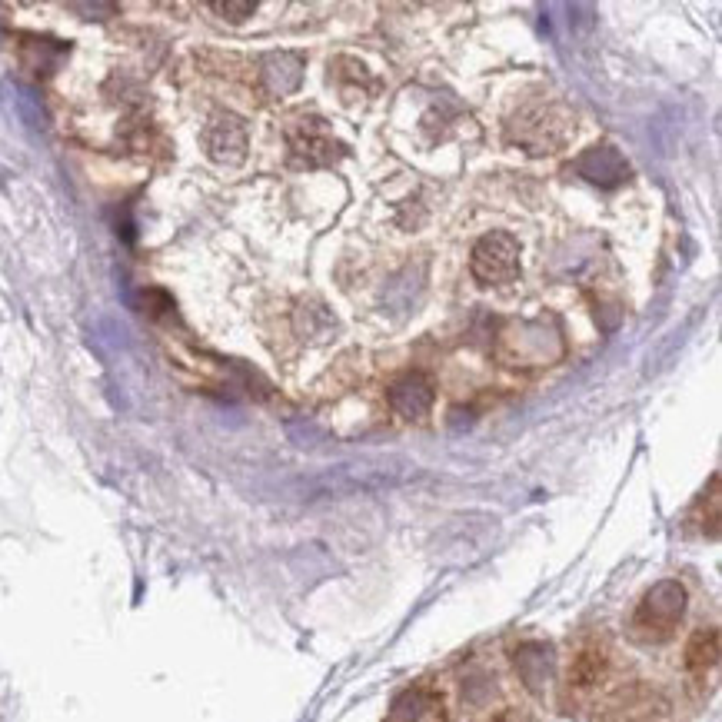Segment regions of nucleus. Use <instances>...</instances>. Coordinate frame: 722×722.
<instances>
[{
	"label": "nucleus",
	"instance_id": "1",
	"mask_svg": "<svg viewBox=\"0 0 722 722\" xmlns=\"http://www.w3.org/2000/svg\"><path fill=\"white\" fill-rule=\"evenodd\" d=\"M569 134H573V114L559 100H536V104L523 107L506 127V140L533 157L556 154Z\"/></svg>",
	"mask_w": 722,
	"mask_h": 722
},
{
	"label": "nucleus",
	"instance_id": "2",
	"mask_svg": "<svg viewBox=\"0 0 722 722\" xmlns=\"http://www.w3.org/2000/svg\"><path fill=\"white\" fill-rule=\"evenodd\" d=\"M686 616V589L679 579H663L639 599L629 619V633L636 643H666L676 636Z\"/></svg>",
	"mask_w": 722,
	"mask_h": 722
},
{
	"label": "nucleus",
	"instance_id": "3",
	"mask_svg": "<svg viewBox=\"0 0 722 722\" xmlns=\"http://www.w3.org/2000/svg\"><path fill=\"white\" fill-rule=\"evenodd\" d=\"M470 270L483 287L513 283L520 277V243H516L513 233H503V230L486 233V237L473 247Z\"/></svg>",
	"mask_w": 722,
	"mask_h": 722
},
{
	"label": "nucleus",
	"instance_id": "4",
	"mask_svg": "<svg viewBox=\"0 0 722 722\" xmlns=\"http://www.w3.org/2000/svg\"><path fill=\"white\" fill-rule=\"evenodd\" d=\"M287 144H290V164L300 170L330 167L343 157V144L330 137V130L323 127V120L317 117L297 120V127H290L287 134Z\"/></svg>",
	"mask_w": 722,
	"mask_h": 722
},
{
	"label": "nucleus",
	"instance_id": "5",
	"mask_svg": "<svg viewBox=\"0 0 722 722\" xmlns=\"http://www.w3.org/2000/svg\"><path fill=\"white\" fill-rule=\"evenodd\" d=\"M606 673H609V646L606 639H583L579 649L569 659V673H566V689L569 696L583 699L589 693H596L599 686L606 683Z\"/></svg>",
	"mask_w": 722,
	"mask_h": 722
},
{
	"label": "nucleus",
	"instance_id": "6",
	"mask_svg": "<svg viewBox=\"0 0 722 722\" xmlns=\"http://www.w3.org/2000/svg\"><path fill=\"white\" fill-rule=\"evenodd\" d=\"M513 347L510 353H503V360H510V366H540V363H549L556 360L559 353L549 350V343L553 347H563L559 343V333H549L546 337V323L543 320H533V323H516V337H506L500 340V347Z\"/></svg>",
	"mask_w": 722,
	"mask_h": 722
},
{
	"label": "nucleus",
	"instance_id": "7",
	"mask_svg": "<svg viewBox=\"0 0 722 722\" xmlns=\"http://www.w3.org/2000/svg\"><path fill=\"white\" fill-rule=\"evenodd\" d=\"M203 150L217 164H243V157H247V127H243V120L233 114H217L203 130Z\"/></svg>",
	"mask_w": 722,
	"mask_h": 722
},
{
	"label": "nucleus",
	"instance_id": "8",
	"mask_svg": "<svg viewBox=\"0 0 722 722\" xmlns=\"http://www.w3.org/2000/svg\"><path fill=\"white\" fill-rule=\"evenodd\" d=\"M573 170H576V174L583 177V180L596 183V187H603V190H613V187H619V183L629 180L626 157L619 154L616 147H609V144L589 147L586 154L573 164Z\"/></svg>",
	"mask_w": 722,
	"mask_h": 722
},
{
	"label": "nucleus",
	"instance_id": "9",
	"mask_svg": "<svg viewBox=\"0 0 722 722\" xmlns=\"http://www.w3.org/2000/svg\"><path fill=\"white\" fill-rule=\"evenodd\" d=\"M390 406L403 420H426L433 410V383L423 373H406L390 386Z\"/></svg>",
	"mask_w": 722,
	"mask_h": 722
},
{
	"label": "nucleus",
	"instance_id": "10",
	"mask_svg": "<svg viewBox=\"0 0 722 722\" xmlns=\"http://www.w3.org/2000/svg\"><path fill=\"white\" fill-rule=\"evenodd\" d=\"M303 80V57L280 50V54L263 57L260 64V84L270 97H287L300 87Z\"/></svg>",
	"mask_w": 722,
	"mask_h": 722
},
{
	"label": "nucleus",
	"instance_id": "11",
	"mask_svg": "<svg viewBox=\"0 0 722 722\" xmlns=\"http://www.w3.org/2000/svg\"><path fill=\"white\" fill-rule=\"evenodd\" d=\"M719 666V629L703 626L689 636L686 643V673L703 683L706 676H713Z\"/></svg>",
	"mask_w": 722,
	"mask_h": 722
},
{
	"label": "nucleus",
	"instance_id": "12",
	"mask_svg": "<svg viewBox=\"0 0 722 722\" xmlns=\"http://www.w3.org/2000/svg\"><path fill=\"white\" fill-rule=\"evenodd\" d=\"M653 703L656 699L646 693L623 696L613 709H609V722H653V716H656Z\"/></svg>",
	"mask_w": 722,
	"mask_h": 722
},
{
	"label": "nucleus",
	"instance_id": "13",
	"mask_svg": "<svg viewBox=\"0 0 722 722\" xmlns=\"http://www.w3.org/2000/svg\"><path fill=\"white\" fill-rule=\"evenodd\" d=\"M217 14H223L227 20H243V17H250L253 10H257V4L253 0H240V4H210Z\"/></svg>",
	"mask_w": 722,
	"mask_h": 722
},
{
	"label": "nucleus",
	"instance_id": "14",
	"mask_svg": "<svg viewBox=\"0 0 722 722\" xmlns=\"http://www.w3.org/2000/svg\"><path fill=\"white\" fill-rule=\"evenodd\" d=\"M20 107H24V114H27L30 124H34V127H44V110L37 107L34 94H27V90H20Z\"/></svg>",
	"mask_w": 722,
	"mask_h": 722
},
{
	"label": "nucleus",
	"instance_id": "15",
	"mask_svg": "<svg viewBox=\"0 0 722 722\" xmlns=\"http://www.w3.org/2000/svg\"><path fill=\"white\" fill-rule=\"evenodd\" d=\"M77 14H114V4H74Z\"/></svg>",
	"mask_w": 722,
	"mask_h": 722
}]
</instances>
